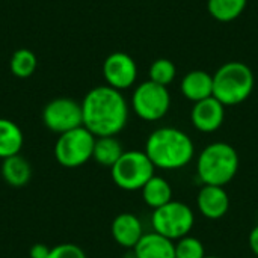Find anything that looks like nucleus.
<instances>
[{
    "label": "nucleus",
    "mask_w": 258,
    "mask_h": 258,
    "mask_svg": "<svg viewBox=\"0 0 258 258\" xmlns=\"http://www.w3.org/2000/svg\"><path fill=\"white\" fill-rule=\"evenodd\" d=\"M148 76H150V80L151 82L168 88L175 80L177 67H175V63L171 59L160 57V59H156L151 63L150 71H148Z\"/></svg>",
    "instance_id": "4be33fe9"
},
{
    "label": "nucleus",
    "mask_w": 258,
    "mask_h": 258,
    "mask_svg": "<svg viewBox=\"0 0 258 258\" xmlns=\"http://www.w3.org/2000/svg\"><path fill=\"white\" fill-rule=\"evenodd\" d=\"M145 153L156 168L175 171L194 160L195 145L186 132L175 127H160L148 136Z\"/></svg>",
    "instance_id": "f03ea898"
},
{
    "label": "nucleus",
    "mask_w": 258,
    "mask_h": 258,
    "mask_svg": "<svg viewBox=\"0 0 258 258\" xmlns=\"http://www.w3.org/2000/svg\"><path fill=\"white\" fill-rule=\"evenodd\" d=\"M24 145V135L21 128L11 119L0 118V159L20 154Z\"/></svg>",
    "instance_id": "f3484780"
},
{
    "label": "nucleus",
    "mask_w": 258,
    "mask_h": 258,
    "mask_svg": "<svg viewBox=\"0 0 258 258\" xmlns=\"http://www.w3.org/2000/svg\"><path fill=\"white\" fill-rule=\"evenodd\" d=\"M197 206L200 213L210 221L224 218L230 210V197L222 186L204 184L197 197Z\"/></svg>",
    "instance_id": "f8f14e48"
},
{
    "label": "nucleus",
    "mask_w": 258,
    "mask_h": 258,
    "mask_svg": "<svg viewBox=\"0 0 258 258\" xmlns=\"http://www.w3.org/2000/svg\"><path fill=\"white\" fill-rule=\"evenodd\" d=\"M135 258H175V243L157 233H145L132 249Z\"/></svg>",
    "instance_id": "2eb2a0df"
},
{
    "label": "nucleus",
    "mask_w": 258,
    "mask_h": 258,
    "mask_svg": "<svg viewBox=\"0 0 258 258\" xmlns=\"http://www.w3.org/2000/svg\"><path fill=\"white\" fill-rule=\"evenodd\" d=\"M142 200L144 203L151 207L153 210L168 204L169 201H172V187L169 184V181L163 177L154 175L142 189Z\"/></svg>",
    "instance_id": "a211bd4d"
},
{
    "label": "nucleus",
    "mask_w": 258,
    "mask_h": 258,
    "mask_svg": "<svg viewBox=\"0 0 258 258\" xmlns=\"http://www.w3.org/2000/svg\"><path fill=\"white\" fill-rule=\"evenodd\" d=\"M110 230L113 240L125 249H133L145 234L141 219L133 213L118 215L113 219Z\"/></svg>",
    "instance_id": "ddd939ff"
},
{
    "label": "nucleus",
    "mask_w": 258,
    "mask_h": 258,
    "mask_svg": "<svg viewBox=\"0 0 258 258\" xmlns=\"http://www.w3.org/2000/svg\"><path fill=\"white\" fill-rule=\"evenodd\" d=\"M44 125L57 135L67 133L77 127L83 125V112L82 103H77L71 98H54L45 104L42 110Z\"/></svg>",
    "instance_id": "1a4fd4ad"
},
{
    "label": "nucleus",
    "mask_w": 258,
    "mask_h": 258,
    "mask_svg": "<svg viewBox=\"0 0 258 258\" xmlns=\"http://www.w3.org/2000/svg\"><path fill=\"white\" fill-rule=\"evenodd\" d=\"M246 5L248 0H207V11L216 21L230 23L245 12Z\"/></svg>",
    "instance_id": "aec40b11"
},
{
    "label": "nucleus",
    "mask_w": 258,
    "mask_h": 258,
    "mask_svg": "<svg viewBox=\"0 0 258 258\" xmlns=\"http://www.w3.org/2000/svg\"><path fill=\"white\" fill-rule=\"evenodd\" d=\"M48 254H50V248L44 243H35L29 251L30 258H47Z\"/></svg>",
    "instance_id": "393cba45"
},
{
    "label": "nucleus",
    "mask_w": 258,
    "mask_h": 258,
    "mask_svg": "<svg viewBox=\"0 0 258 258\" xmlns=\"http://www.w3.org/2000/svg\"><path fill=\"white\" fill-rule=\"evenodd\" d=\"M249 248L254 252V255L258 257V224L249 233Z\"/></svg>",
    "instance_id": "a878e982"
},
{
    "label": "nucleus",
    "mask_w": 258,
    "mask_h": 258,
    "mask_svg": "<svg viewBox=\"0 0 258 258\" xmlns=\"http://www.w3.org/2000/svg\"><path fill=\"white\" fill-rule=\"evenodd\" d=\"M36 56L32 50L29 48H18L17 51H14L9 67H11V73L15 77L20 79H27L30 77L35 70H36Z\"/></svg>",
    "instance_id": "412c9836"
},
{
    "label": "nucleus",
    "mask_w": 258,
    "mask_h": 258,
    "mask_svg": "<svg viewBox=\"0 0 258 258\" xmlns=\"http://www.w3.org/2000/svg\"><path fill=\"white\" fill-rule=\"evenodd\" d=\"M204 258H221V257H216V255H206Z\"/></svg>",
    "instance_id": "bb28decb"
},
{
    "label": "nucleus",
    "mask_w": 258,
    "mask_h": 258,
    "mask_svg": "<svg viewBox=\"0 0 258 258\" xmlns=\"http://www.w3.org/2000/svg\"><path fill=\"white\" fill-rule=\"evenodd\" d=\"M225 121V106L215 97L194 103L190 122L201 133H215Z\"/></svg>",
    "instance_id": "9b49d317"
},
{
    "label": "nucleus",
    "mask_w": 258,
    "mask_h": 258,
    "mask_svg": "<svg viewBox=\"0 0 258 258\" xmlns=\"http://www.w3.org/2000/svg\"><path fill=\"white\" fill-rule=\"evenodd\" d=\"M171 107V94L166 86L151 80L139 83L132 95V109L144 121L156 122L162 119Z\"/></svg>",
    "instance_id": "6e6552de"
},
{
    "label": "nucleus",
    "mask_w": 258,
    "mask_h": 258,
    "mask_svg": "<svg viewBox=\"0 0 258 258\" xmlns=\"http://www.w3.org/2000/svg\"><path fill=\"white\" fill-rule=\"evenodd\" d=\"M2 177L11 187H23L32 178V166L20 154L8 157L2 162Z\"/></svg>",
    "instance_id": "dca6fc26"
},
{
    "label": "nucleus",
    "mask_w": 258,
    "mask_h": 258,
    "mask_svg": "<svg viewBox=\"0 0 258 258\" xmlns=\"http://www.w3.org/2000/svg\"><path fill=\"white\" fill-rule=\"evenodd\" d=\"M180 91L192 103L213 97V76L204 70H192L181 79Z\"/></svg>",
    "instance_id": "4468645a"
},
{
    "label": "nucleus",
    "mask_w": 258,
    "mask_h": 258,
    "mask_svg": "<svg viewBox=\"0 0 258 258\" xmlns=\"http://www.w3.org/2000/svg\"><path fill=\"white\" fill-rule=\"evenodd\" d=\"M95 136L86 127H77L59 135L54 144V159L63 168H79L92 159Z\"/></svg>",
    "instance_id": "0eeeda50"
},
{
    "label": "nucleus",
    "mask_w": 258,
    "mask_h": 258,
    "mask_svg": "<svg viewBox=\"0 0 258 258\" xmlns=\"http://www.w3.org/2000/svg\"><path fill=\"white\" fill-rule=\"evenodd\" d=\"M239 154L227 142H213L198 156L197 172L203 184L225 186L239 171Z\"/></svg>",
    "instance_id": "7ed1b4c3"
},
{
    "label": "nucleus",
    "mask_w": 258,
    "mask_h": 258,
    "mask_svg": "<svg viewBox=\"0 0 258 258\" xmlns=\"http://www.w3.org/2000/svg\"><path fill=\"white\" fill-rule=\"evenodd\" d=\"M195 225L194 210L181 201H169L168 204L153 210L151 227L153 231L177 242L181 237L189 236Z\"/></svg>",
    "instance_id": "423d86ee"
},
{
    "label": "nucleus",
    "mask_w": 258,
    "mask_h": 258,
    "mask_svg": "<svg viewBox=\"0 0 258 258\" xmlns=\"http://www.w3.org/2000/svg\"><path fill=\"white\" fill-rule=\"evenodd\" d=\"M103 77L107 86L124 91L132 88L138 79V65L135 59L122 51L109 54L103 63Z\"/></svg>",
    "instance_id": "9d476101"
},
{
    "label": "nucleus",
    "mask_w": 258,
    "mask_h": 258,
    "mask_svg": "<svg viewBox=\"0 0 258 258\" xmlns=\"http://www.w3.org/2000/svg\"><path fill=\"white\" fill-rule=\"evenodd\" d=\"M156 166L145 151H124L119 160L110 168L113 183L127 192L141 190L156 174Z\"/></svg>",
    "instance_id": "39448f33"
},
{
    "label": "nucleus",
    "mask_w": 258,
    "mask_h": 258,
    "mask_svg": "<svg viewBox=\"0 0 258 258\" xmlns=\"http://www.w3.org/2000/svg\"><path fill=\"white\" fill-rule=\"evenodd\" d=\"M47 258H86V254L79 245L60 243L50 248V254Z\"/></svg>",
    "instance_id": "b1692460"
},
{
    "label": "nucleus",
    "mask_w": 258,
    "mask_h": 258,
    "mask_svg": "<svg viewBox=\"0 0 258 258\" xmlns=\"http://www.w3.org/2000/svg\"><path fill=\"white\" fill-rule=\"evenodd\" d=\"M124 154V148L121 142L116 139V136H103V138H95V145H94V153L92 159L106 168H112L119 157Z\"/></svg>",
    "instance_id": "6ab92c4d"
},
{
    "label": "nucleus",
    "mask_w": 258,
    "mask_h": 258,
    "mask_svg": "<svg viewBox=\"0 0 258 258\" xmlns=\"http://www.w3.org/2000/svg\"><path fill=\"white\" fill-rule=\"evenodd\" d=\"M252 70L239 60L224 63L213 74V97L225 107L237 106L249 98L254 91Z\"/></svg>",
    "instance_id": "20e7f679"
},
{
    "label": "nucleus",
    "mask_w": 258,
    "mask_h": 258,
    "mask_svg": "<svg viewBox=\"0 0 258 258\" xmlns=\"http://www.w3.org/2000/svg\"><path fill=\"white\" fill-rule=\"evenodd\" d=\"M83 127L95 138L116 136L128 121V103L121 91L107 85L91 89L83 101Z\"/></svg>",
    "instance_id": "f257e3e1"
},
{
    "label": "nucleus",
    "mask_w": 258,
    "mask_h": 258,
    "mask_svg": "<svg viewBox=\"0 0 258 258\" xmlns=\"http://www.w3.org/2000/svg\"><path fill=\"white\" fill-rule=\"evenodd\" d=\"M204 257H206V248L200 239L194 236H186L175 242V258Z\"/></svg>",
    "instance_id": "5701e85b"
}]
</instances>
